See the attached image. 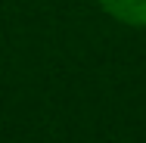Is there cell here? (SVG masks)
Returning a JSON list of instances; mask_svg holds the SVG:
<instances>
[{
    "mask_svg": "<svg viewBox=\"0 0 146 143\" xmlns=\"http://www.w3.org/2000/svg\"><path fill=\"white\" fill-rule=\"evenodd\" d=\"M96 3L103 6V13H109L118 22L146 28V0H96Z\"/></svg>",
    "mask_w": 146,
    "mask_h": 143,
    "instance_id": "cell-1",
    "label": "cell"
}]
</instances>
